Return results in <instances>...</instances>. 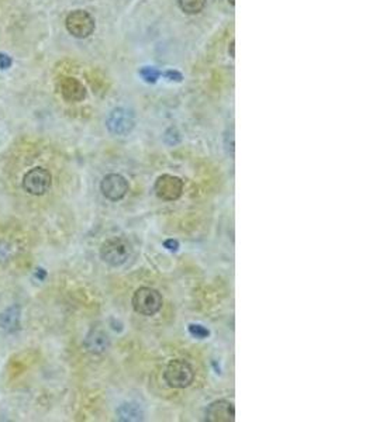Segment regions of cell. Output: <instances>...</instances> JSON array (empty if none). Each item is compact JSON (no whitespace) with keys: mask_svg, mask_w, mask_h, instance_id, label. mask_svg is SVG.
Segmentation results:
<instances>
[{"mask_svg":"<svg viewBox=\"0 0 376 422\" xmlns=\"http://www.w3.org/2000/svg\"><path fill=\"white\" fill-rule=\"evenodd\" d=\"M228 2H230V3H231V5H233V6H234V5H235V0H228Z\"/></svg>","mask_w":376,"mask_h":422,"instance_id":"d6986e66","label":"cell"},{"mask_svg":"<svg viewBox=\"0 0 376 422\" xmlns=\"http://www.w3.org/2000/svg\"><path fill=\"white\" fill-rule=\"evenodd\" d=\"M131 256V247L130 244L116 236V238L106 240L100 247V258L107 265L113 268L121 266Z\"/></svg>","mask_w":376,"mask_h":422,"instance_id":"3957f363","label":"cell"},{"mask_svg":"<svg viewBox=\"0 0 376 422\" xmlns=\"http://www.w3.org/2000/svg\"><path fill=\"white\" fill-rule=\"evenodd\" d=\"M119 421L124 422H136V421H143L144 419V410L141 404L136 401H126L119 406L116 410Z\"/></svg>","mask_w":376,"mask_h":422,"instance_id":"7c38bea8","label":"cell"},{"mask_svg":"<svg viewBox=\"0 0 376 422\" xmlns=\"http://www.w3.org/2000/svg\"><path fill=\"white\" fill-rule=\"evenodd\" d=\"M84 345H85L88 352H91L93 355H102L107 349H109V347H110V338L103 330L92 328L88 332V335H86V338L84 340Z\"/></svg>","mask_w":376,"mask_h":422,"instance_id":"30bf717a","label":"cell"},{"mask_svg":"<svg viewBox=\"0 0 376 422\" xmlns=\"http://www.w3.org/2000/svg\"><path fill=\"white\" fill-rule=\"evenodd\" d=\"M178 3L186 14H198L204 9L206 0H178Z\"/></svg>","mask_w":376,"mask_h":422,"instance_id":"5bb4252c","label":"cell"},{"mask_svg":"<svg viewBox=\"0 0 376 422\" xmlns=\"http://www.w3.org/2000/svg\"><path fill=\"white\" fill-rule=\"evenodd\" d=\"M130 190V184L127 179L120 173L106 175L100 182L102 195L110 201H120L126 197Z\"/></svg>","mask_w":376,"mask_h":422,"instance_id":"52a82bcc","label":"cell"},{"mask_svg":"<svg viewBox=\"0 0 376 422\" xmlns=\"http://www.w3.org/2000/svg\"><path fill=\"white\" fill-rule=\"evenodd\" d=\"M204 419L209 422H234L235 410L228 400H216L207 406L204 411Z\"/></svg>","mask_w":376,"mask_h":422,"instance_id":"9c48e42d","label":"cell"},{"mask_svg":"<svg viewBox=\"0 0 376 422\" xmlns=\"http://www.w3.org/2000/svg\"><path fill=\"white\" fill-rule=\"evenodd\" d=\"M141 75L144 76V79H145L147 82H155L156 79H158V76H159V72L156 69H154V68H145V69L141 71Z\"/></svg>","mask_w":376,"mask_h":422,"instance_id":"2e32d148","label":"cell"},{"mask_svg":"<svg viewBox=\"0 0 376 422\" xmlns=\"http://www.w3.org/2000/svg\"><path fill=\"white\" fill-rule=\"evenodd\" d=\"M67 30L76 38H88L95 32V18L85 10H73L65 20Z\"/></svg>","mask_w":376,"mask_h":422,"instance_id":"5b68a950","label":"cell"},{"mask_svg":"<svg viewBox=\"0 0 376 422\" xmlns=\"http://www.w3.org/2000/svg\"><path fill=\"white\" fill-rule=\"evenodd\" d=\"M131 304L134 311L144 316H152L161 311L164 304V299L158 290L152 287L143 286L137 288L132 295Z\"/></svg>","mask_w":376,"mask_h":422,"instance_id":"6da1fadb","label":"cell"},{"mask_svg":"<svg viewBox=\"0 0 376 422\" xmlns=\"http://www.w3.org/2000/svg\"><path fill=\"white\" fill-rule=\"evenodd\" d=\"M134 125H136V119H134V114L130 110L123 109V108L112 110L106 120L107 129H109L112 134L120 136V137L128 136L132 131Z\"/></svg>","mask_w":376,"mask_h":422,"instance_id":"ba28073f","label":"cell"},{"mask_svg":"<svg viewBox=\"0 0 376 422\" xmlns=\"http://www.w3.org/2000/svg\"><path fill=\"white\" fill-rule=\"evenodd\" d=\"M12 64H13V61L9 55L0 54V69H8V68L12 66Z\"/></svg>","mask_w":376,"mask_h":422,"instance_id":"e0dca14e","label":"cell"},{"mask_svg":"<svg viewBox=\"0 0 376 422\" xmlns=\"http://www.w3.org/2000/svg\"><path fill=\"white\" fill-rule=\"evenodd\" d=\"M164 380L172 388H186L193 383L195 371L187 360L174 359L165 367Z\"/></svg>","mask_w":376,"mask_h":422,"instance_id":"7a4b0ae2","label":"cell"},{"mask_svg":"<svg viewBox=\"0 0 376 422\" xmlns=\"http://www.w3.org/2000/svg\"><path fill=\"white\" fill-rule=\"evenodd\" d=\"M189 332H191L192 336H195L198 339H204V338H209V335H210L209 330H206L200 324H191L189 325Z\"/></svg>","mask_w":376,"mask_h":422,"instance_id":"9a60e30c","label":"cell"},{"mask_svg":"<svg viewBox=\"0 0 376 422\" xmlns=\"http://www.w3.org/2000/svg\"><path fill=\"white\" fill-rule=\"evenodd\" d=\"M51 184H52L51 173L41 166L30 169L23 176V189L33 196L45 195L51 189Z\"/></svg>","mask_w":376,"mask_h":422,"instance_id":"277c9868","label":"cell"},{"mask_svg":"<svg viewBox=\"0 0 376 422\" xmlns=\"http://www.w3.org/2000/svg\"><path fill=\"white\" fill-rule=\"evenodd\" d=\"M154 192L158 199L164 201H175L183 193V180L174 175H161L154 184Z\"/></svg>","mask_w":376,"mask_h":422,"instance_id":"8992f818","label":"cell"},{"mask_svg":"<svg viewBox=\"0 0 376 422\" xmlns=\"http://www.w3.org/2000/svg\"><path fill=\"white\" fill-rule=\"evenodd\" d=\"M164 247L167 248V249H169V251H178L179 249V243L176 241V240H168V241H165L164 243Z\"/></svg>","mask_w":376,"mask_h":422,"instance_id":"ac0fdd59","label":"cell"},{"mask_svg":"<svg viewBox=\"0 0 376 422\" xmlns=\"http://www.w3.org/2000/svg\"><path fill=\"white\" fill-rule=\"evenodd\" d=\"M0 325L8 332H13L20 327V307L13 306L0 315Z\"/></svg>","mask_w":376,"mask_h":422,"instance_id":"4fadbf2b","label":"cell"},{"mask_svg":"<svg viewBox=\"0 0 376 422\" xmlns=\"http://www.w3.org/2000/svg\"><path fill=\"white\" fill-rule=\"evenodd\" d=\"M60 92L69 103L82 101L86 97L85 86L75 77H64L60 84Z\"/></svg>","mask_w":376,"mask_h":422,"instance_id":"8fae6325","label":"cell"}]
</instances>
